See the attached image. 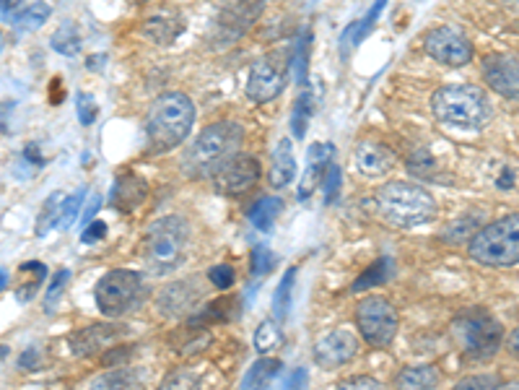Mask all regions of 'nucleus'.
<instances>
[{
	"instance_id": "nucleus-13",
	"label": "nucleus",
	"mask_w": 519,
	"mask_h": 390,
	"mask_svg": "<svg viewBox=\"0 0 519 390\" xmlns=\"http://www.w3.org/2000/svg\"><path fill=\"white\" fill-rule=\"evenodd\" d=\"M285 63L278 55H265L263 60H257L250 70L247 79V97L254 104L273 102L285 86Z\"/></svg>"
},
{
	"instance_id": "nucleus-41",
	"label": "nucleus",
	"mask_w": 519,
	"mask_h": 390,
	"mask_svg": "<svg viewBox=\"0 0 519 390\" xmlns=\"http://www.w3.org/2000/svg\"><path fill=\"white\" fill-rule=\"evenodd\" d=\"M472 229H475V219H472V216H460V219L454 221L452 227L444 232V239H450L452 245H457V242H468V239L475 235Z\"/></svg>"
},
{
	"instance_id": "nucleus-3",
	"label": "nucleus",
	"mask_w": 519,
	"mask_h": 390,
	"mask_svg": "<svg viewBox=\"0 0 519 390\" xmlns=\"http://www.w3.org/2000/svg\"><path fill=\"white\" fill-rule=\"evenodd\" d=\"M377 208L387 224L398 229H416L436 219V201L426 187L392 180L377 190Z\"/></svg>"
},
{
	"instance_id": "nucleus-15",
	"label": "nucleus",
	"mask_w": 519,
	"mask_h": 390,
	"mask_svg": "<svg viewBox=\"0 0 519 390\" xmlns=\"http://www.w3.org/2000/svg\"><path fill=\"white\" fill-rule=\"evenodd\" d=\"M483 79L488 89L502 94L503 100H519V55L517 52H493L483 60Z\"/></svg>"
},
{
	"instance_id": "nucleus-34",
	"label": "nucleus",
	"mask_w": 519,
	"mask_h": 390,
	"mask_svg": "<svg viewBox=\"0 0 519 390\" xmlns=\"http://www.w3.org/2000/svg\"><path fill=\"white\" fill-rule=\"evenodd\" d=\"M281 341H284L281 328L273 321H263L257 325V331H254V352L257 354H270L273 349L281 346Z\"/></svg>"
},
{
	"instance_id": "nucleus-4",
	"label": "nucleus",
	"mask_w": 519,
	"mask_h": 390,
	"mask_svg": "<svg viewBox=\"0 0 519 390\" xmlns=\"http://www.w3.org/2000/svg\"><path fill=\"white\" fill-rule=\"evenodd\" d=\"M434 118L460 131H483L491 122V102L486 91L472 84H450L436 89L431 97Z\"/></svg>"
},
{
	"instance_id": "nucleus-21",
	"label": "nucleus",
	"mask_w": 519,
	"mask_h": 390,
	"mask_svg": "<svg viewBox=\"0 0 519 390\" xmlns=\"http://www.w3.org/2000/svg\"><path fill=\"white\" fill-rule=\"evenodd\" d=\"M236 318H242L239 297H218V300L205 302L192 318H187V322L195 328H208V325H218V322H232Z\"/></svg>"
},
{
	"instance_id": "nucleus-33",
	"label": "nucleus",
	"mask_w": 519,
	"mask_h": 390,
	"mask_svg": "<svg viewBox=\"0 0 519 390\" xmlns=\"http://www.w3.org/2000/svg\"><path fill=\"white\" fill-rule=\"evenodd\" d=\"M50 45L57 55L73 58V55L81 52V35H78V29H76L73 24H63V26L52 35Z\"/></svg>"
},
{
	"instance_id": "nucleus-30",
	"label": "nucleus",
	"mask_w": 519,
	"mask_h": 390,
	"mask_svg": "<svg viewBox=\"0 0 519 390\" xmlns=\"http://www.w3.org/2000/svg\"><path fill=\"white\" fill-rule=\"evenodd\" d=\"M296 273H299V269L291 266V269L284 273V279H281V284L275 289V294H273V315H275L278 321H284L285 315H288V310H291V297H294V287H296Z\"/></svg>"
},
{
	"instance_id": "nucleus-48",
	"label": "nucleus",
	"mask_w": 519,
	"mask_h": 390,
	"mask_svg": "<svg viewBox=\"0 0 519 390\" xmlns=\"http://www.w3.org/2000/svg\"><path fill=\"white\" fill-rule=\"evenodd\" d=\"M107 237V224L99 219L88 221L84 229V235H81V242L84 245H94V242H99V239Z\"/></svg>"
},
{
	"instance_id": "nucleus-27",
	"label": "nucleus",
	"mask_w": 519,
	"mask_h": 390,
	"mask_svg": "<svg viewBox=\"0 0 519 390\" xmlns=\"http://www.w3.org/2000/svg\"><path fill=\"white\" fill-rule=\"evenodd\" d=\"M398 388H436L439 385V373L431 364H413L405 367L398 377H395Z\"/></svg>"
},
{
	"instance_id": "nucleus-14",
	"label": "nucleus",
	"mask_w": 519,
	"mask_h": 390,
	"mask_svg": "<svg viewBox=\"0 0 519 390\" xmlns=\"http://www.w3.org/2000/svg\"><path fill=\"white\" fill-rule=\"evenodd\" d=\"M263 8H265V0H223L216 16L218 32L226 37V42L239 39L257 24Z\"/></svg>"
},
{
	"instance_id": "nucleus-1",
	"label": "nucleus",
	"mask_w": 519,
	"mask_h": 390,
	"mask_svg": "<svg viewBox=\"0 0 519 390\" xmlns=\"http://www.w3.org/2000/svg\"><path fill=\"white\" fill-rule=\"evenodd\" d=\"M195 122V104L182 91L159 94L146 112L149 153H167L184 143Z\"/></svg>"
},
{
	"instance_id": "nucleus-2",
	"label": "nucleus",
	"mask_w": 519,
	"mask_h": 390,
	"mask_svg": "<svg viewBox=\"0 0 519 390\" xmlns=\"http://www.w3.org/2000/svg\"><path fill=\"white\" fill-rule=\"evenodd\" d=\"M190 250V224L182 216L156 219L140 242V263L151 276L177 271Z\"/></svg>"
},
{
	"instance_id": "nucleus-31",
	"label": "nucleus",
	"mask_w": 519,
	"mask_h": 390,
	"mask_svg": "<svg viewBox=\"0 0 519 390\" xmlns=\"http://www.w3.org/2000/svg\"><path fill=\"white\" fill-rule=\"evenodd\" d=\"M52 8L47 5V3H32L29 8H24L21 14H16L14 16V26H16L18 32H36L47 18H50Z\"/></svg>"
},
{
	"instance_id": "nucleus-53",
	"label": "nucleus",
	"mask_w": 519,
	"mask_h": 390,
	"mask_svg": "<svg viewBox=\"0 0 519 390\" xmlns=\"http://www.w3.org/2000/svg\"><path fill=\"white\" fill-rule=\"evenodd\" d=\"M24 159H26V162H29V164H45V159H42V156H39V146H36V143H29V146H26V149H24Z\"/></svg>"
},
{
	"instance_id": "nucleus-46",
	"label": "nucleus",
	"mask_w": 519,
	"mask_h": 390,
	"mask_svg": "<svg viewBox=\"0 0 519 390\" xmlns=\"http://www.w3.org/2000/svg\"><path fill=\"white\" fill-rule=\"evenodd\" d=\"M67 279H70V271H57L55 273V279H52L50 289H47V297H45V312L50 315L52 310H55V302H57V297L63 294V289H66Z\"/></svg>"
},
{
	"instance_id": "nucleus-10",
	"label": "nucleus",
	"mask_w": 519,
	"mask_h": 390,
	"mask_svg": "<svg viewBox=\"0 0 519 390\" xmlns=\"http://www.w3.org/2000/svg\"><path fill=\"white\" fill-rule=\"evenodd\" d=\"M211 180H213V190L226 198L247 195L260 180V162L250 153L236 152L211 174Z\"/></svg>"
},
{
	"instance_id": "nucleus-49",
	"label": "nucleus",
	"mask_w": 519,
	"mask_h": 390,
	"mask_svg": "<svg viewBox=\"0 0 519 390\" xmlns=\"http://www.w3.org/2000/svg\"><path fill=\"white\" fill-rule=\"evenodd\" d=\"M337 388H382V383L374 380V377H368V374H353V377L340 380Z\"/></svg>"
},
{
	"instance_id": "nucleus-38",
	"label": "nucleus",
	"mask_w": 519,
	"mask_h": 390,
	"mask_svg": "<svg viewBox=\"0 0 519 390\" xmlns=\"http://www.w3.org/2000/svg\"><path fill=\"white\" fill-rule=\"evenodd\" d=\"M275 263H278V258L270 253L265 245H257L254 250H252V276H265L275 269Z\"/></svg>"
},
{
	"instance_id": "nucleus-8",
	"label": "nucleus",
	"mask_w": 519,
	"mask_h": 390,
	"mask_svg": "<svg viewBox=\"0 0 519 390\" xmlns=\"http://www.w3.org/2000/svg\"><path fill=\"white\" fill-rule=\"evenodd\" d=\"M94 297H97V307L101 315L122 318L149 300V287L138 271L115 269V271L101 276L99 284L94 289Z\"/></svg>"
},
{
	"instance_id": "nucleus-54",
	"label": "nucleus",
	"mask_w": 519,
	"mask_h": 390,
	"mask_svg": "<svg viewBox=\"0 0 519 390\" xmlns=\"http://www.w3.org/2000/svg\"><path fill=\"white\" fill-rule=\"evenodd\" d=\"M99 195H97V193H94V198H91V201H88V208H86V214H84V221L86 224H88V221H94V214H97V211H99Z\"/></svg>"
},
{
	"instance_id": "nucleus-32",
	"label": "nucleus",
	"mask_w": 519,
	"mask_h": 390,
	"mask_svg": "<svg viewBox=\"0 0 519 390\" xmlns=\"http://www.w3.org/2000/svg\"><path fill=\"white\" fill-rule=\"evenodd\" d=\"M63 204H66V201H63V193H52L50 198L45 201L39 216H36V235H39V237H45L52 227L63 219Z\"/></svg>"
},
{
	"instance_id": "nucleus-36",
	"label": "nucleus",
	"mask_w": 519,
	"mask_h": 390,
	"mask_svg": "<svg viewBox=\"0 0 519 390\" xmlns=\"http://www.w3.org/2000/svg\"><path fill=\"white\" fill-rule=\"evenodd\" d=\"M140 383V377L130 367H115V373L101 374L94 380V388H133Z\"/></svg>"
},
{
	"instance_id": "nucleus-52",
	"label": "nucleus",
	"mask_w": 519,
	"mask_h": 390,
	"mask_svg": "<svg viewBox=\"0 0 519 390\" xmlns=\"http://www.w3.org/2000/svg\"><path fill=\"white\" fill-rule=\"evenodd\" d=\"M21 5V0H3V21H14L16 16V8Z\"/></svg>"
},
{
	"instance_id": "nucleus-57",
	"label": "nucleus",
	"mask_w": 519,
	"mask_h": 390,
	"mask_svg": "<svg viewBox=\"0 0 519 390\" xmlns=\"http://www.w3.org/2000/svg\"><path fill=\"white\" fill-rule=\"evenodd\" d=\"M101 63H104V55H101V58H97V60H94V58H91V60H88V69L94 70V69H99Z\"/></svg>"
},
{
	"instance_id": "nucleus-23",
	"label": "nucleus",
	"mask_w": 519,
	"mask_h": 390,
	"mask_svg": "<svg viewBox=\"0 0 519 390\" xmlns=\"http://www.w3.org/2000/svg\"><path fill=\"white\" fill-rule=\"evenodd\" d=\"M296 180V156H294V149H291V141L284 138L275 152H273V159H270L268 167V183L270 187L275 190H284L291 183Z\"/></svg>"
},
{
	"instance_id": "nucleus-25",
	"label": "nucleus",
	"mask_w": 519,
	"mask_h": 390,
	"mask_svg": "<svg viewBox=\"0 0 519 390\" xmlns=\"http://www.w3.org/2000/svg\"><path fill=\"white\" fill-rule=\"evenodd\" d=\"M281 211H284V201H281V198L263 195V198L250 208L252 227L260 229V232H270V229L275 227V219L281 216Z\"/></svg>"
},
{
	"instance_id": "nucleus-6",
	"label": "nucleus",
	"mask_w": 519,
	"mask_h": 390,
	"mask_svg": "<svg viewBox=\"0 0 519 390\" xmlns=\"http://www.w3.org/2000/svg\"><path fill=\"white\" fill-rule=\"evenodd\" d=\"M468 255L486 269L519 266V214H509L481 227L468 239Z\"/></svg>"
},
{
	"instance_id": "nucleus-20",
	"label": "nucleus",
	"mask_w": 519,
	"mask_h": 390,
	"mask_svg": "<svg viewBox=\"0 0 519 390\" xmlns=\"http://www.w3.org/2000/svg\"><path fill=\"white\" fill-rule=\"evenodd\" d=\"M333 156H336V146L333 143H312L309 152H306V172L302 177V187H299V201H306L322 183H325V174L333 164Z\"/></svg>"
},
{
	"instance_id": "nucleus-35",
	"label": "nucleus",
	"mask_w": 519,
	"mask_h": 390,
	"mask_svg": "<svg viewBox=\"0 0 519 390\" xmlns=\"http://www.w3.org/2000/svg\"><path fill=\"white\" fill-rule=\"evenodd\" d=\"M312 112H315L312 94L304 89L302 94H299V100H296V104H294V118H291V131H294V136L296 138L306 136V125H309Z\"/></svg>"
},
{
	"instance_id": "nucleus-22",
	"label": "nucleus",
	"mask_w": 519,
	"mask_h": 390,
	"mask_svg": "<svg viewBox=\"0 0 519 390\" xmlns=\"http://www.w3.org/2000/svg\"><path fill=\"white\" fill-rule=\"evenodd\" d=\"M140 32H143L146 39H151V42L161 45V47H169V45H174L184 35V18L174 16L171 11H161L156 16L146 18L143 26H140Z\"/></svg>"
},
{
	"instance_id": "nucleus-51",
	"label": "nucleus",
	"mask_w": 519,
	"mask_h": 390,
	"mask_svg": "<svg viewBox=\"0 0 519 390\" xmlns=\"http://www.w3.org/2000/svg\"><path fill=\"white\" fill-rule=\"evenodd\" d=\"M18 367L21 370H39V354H36V349H26L21 359H18Z\"/></svg>"
},
{
	"instance_id": "nucleus-58",
	"label": "nucleus",
	"mask_w": 519,
	"mask_h": 390,
	"mask_svg": "<svg viewBox=\"0 0 519 390\" xmlns=\"http://www.w3.org/2000/svg\"><path fill=\"white\" fill-rule=\"evenodd\" d=\"M0 281H3V284H0V287H3V289H8V271H5V269H3V273H0Z\"/></svg>"
},
{
	"instance_id": "nucleus-47",
	"label": "nucleus",
	"mask_w": 519,
	"mask_h": 390,
	"mask_svg": "<svg viewBox=\"0 0 519 390\" xmlns=\"http://www.w3.org/2000/svg\"><path fill=\"white\" fill-rule=\"evenodd\" d=\"M502 380L496 374H475V377H465L457 383V388H499Z\"/></svg>"
},
{
	"instance_id": "nucleus-43",
	"label": "nucleus",
	"mask_w": 519,
	"mask_h": 390,
	"mask_svg": "<svg viewBox=\"0 0 519 390\" xmlns=\"http://www.w3.org/2000/svg\"><path fill=\"white\" fill-rule=\"evenodd\" d=\"M135 346H109L101 354V364L104 367H128V362L133 359Z\"/></svg>"
},
{
	"instance_id": "nucleus-9",
	"label": "nucleus",
	"mask_w": 519,
	"mask_h": 390,
	"mask_svg": "<svg viewBox=\"0 0 519 390\" xmlns=\"http://www.w3.org/2000/svg\"><path fill=\"white\" fill-rule=\"evenodd\" d=\"M356 325L368 346L387 349L398 336V310L385 297H364L356 305Z\"/></svg>"
},
{
	"instance_id": "nucleus-7",
	"label": "nucleus",
	"mask_w": 519,
	"mask_h": 390,
	"mask_svg": "<svg viewBox=\"0 0 519 390\" xmlns=\"http://www.w3.org/2000/svg\"><path fill=\"white\" fill-rule=\"evenodd\" d=\"M452 341L457 349L468 356L470 362H486L499 352L503 341L502 322L493 315H488L486 310L472 307L468 312H460L452 321Z\"/></svg>"
},
{
	"instance_id": "nucleus-29",
	"label": "nucleus",
	"mask_w": 519,
	"mask_h": 390,
	"mask_svg": "<svg viewBox=\"0 0 519 390\" xmlns=\"http://www.w3.org/2000/svg\"><path fill=\"white\" fill-rule=\"evenodd\" d=\"M389 276H392V260H389V258H379V260H374L367 271L356 279L351 291L353 294H361V291H367V289L379 287V284H385Z\"/></svg>"
},
{
	"instance_id": "nucleus-50",
	"label": "nucleus",
	"mask_w": 519,
	"mask_h": 390,
	"mask_svg": "<svg viewBox=\"0 0 519 390\" xmlns=\"http://www.w3.org/2000/svg\"><path fill=\"white\" fill-rule=\"evenodd\" d=\"M171 385H177V388H192V385H198V374L171 373L167 380H164V385H161V388H171Z\"/></svg>"
},
{
	"instance_id": "nucleus-44",
	"label": "nucleus",
	"mask_w": 519,
	"mask_h": 390,
	"mask_svg": "<svg viewBox=\"0 0 519 390\" xmlns=\"http://www.w3.org/2000/svg\"><path fill=\"white\" fill-rule=\"evenodd\" d=\"M309 45H312V35H309V29H304L302 39H299V50H296V81H299V86H306V63H309Z\"/></svg>"
},
{
	"instance_id": "nucleus-42",
	"label": "nucleus",
	"mask_w": 519,
	"mask_h": 390,
	"mask_svg": "<svg viewBox=\"0 0 519 390\" xmlns=\"http://www.w3.org/2000/svg\"><path fill=\"white\" fill-rule=\"evenodd\" d=\"M343 185V170L337 164H330V170L325 174V183H322V193H325V204H336L337 193Z\"/></svg>"
},
{
	"instance_id": "nucleus-59",
	"label": "nucleus",
	"mask_w": 519,
	"mask_h": 390,
	"mask_svg": "<svg viewBox=\"0 0 519 390\" xmlns=\"http://www.w3.org/2000/svg\"><path fill=\"white\" fill-rule=\"evenodd\" d=\"M133 3H149V0H133Z\"/></svg>"
},
{
	"instance_id": "nucleus-19",
	"label": "nucleus",
	"mask_w": 519,
	"mask_h": 390,
	"mask_svg": "<svg viewBox=\"0 0 519 390\" xmlns=\"http://www.w3.org/2000/svg\"><path fill=\"white\" fill-rule=\"evenodd\" d=\"M149 198V183L135 174V172H122L115 177L112 190H109V206L118 208L119 214H133Z\"/></svg>"
},
{
	"instance_id": "nucleus-40",
	"label": "nucleus",
	"mask_w": 519,
	"mask_h": 390,
	"mask_svg": "<svg viewBox=\"0 0 519 390\" xmlns=\"http://www.w3.org/2000/svg\"><path fill=\"white\" fill-rule=\"evenodd\" d=\"M84 198H86V190H76L73 195H67V201L63 204V219H60V229H67V227H73V224H76L78 214H81V206H84Z\"/></svg>"
},
{
	"instance_id": "nucleus-12",
	"label": "nucleus",
	"mask_w": 519,
	"mask_h": 390,
	"mask_svg": "<svg viewBox=\"0 0 519 390\" xmlns=\"http://www.w3.org/2000/svg\"><path fill=\"white\" fill-rule=\"evenodd\" d=\"M202 300V287L198 276H190L182 281H174L169 287L161 289L159 300H156V310L167 318V321H182V318H192L198 312V302Z\"/></svg>"
},
{
	"instance_id": "nucleus-18",
	"label": "nucleus",
	"mask_w": 519,
	"mask_h": 390,
	"mask_svg": "<svg viewBox=\"0 0 519 390\" xmlns=\"http://www.w3.org/2000/svg\"><path fill=\"white\" fill-rule=\"evenodd\" d=\"M395 162H398L395 152L377 141H358L353 149V164L367 177H385L395 167Z\"/></svg>"
},
{
	"instance_id": "nucleus-45",
	"label": "nucleus",
	"mask_w": 519,
	"mask_h": 390,
	"mask_svg": "<svg viewBox=\"0 0 519 390\" xmlns=\"http://www.w3.org/2000/svg\"><path fill=\"white\" fill-rule=\"evenodd\" d=\"M208 281H211V287L226 291V289L234 287V269L226 266V263H218V266H213V269L208 271Z\"/></svg>"
},
{
	"instance_id": "nucleus-56",
	"label": "nucleus",
	"mask_w": 519,
	"mask_h": 390,
	"mask_svg": "<svg viewBox=\"0 0 519 390\" xmlns=\"http://www.w3.org/2000/svg\"><path fill=\"white\" fill-rule=\"evenodd\" d=\"M509 352L519 359V328H514V331L509 333Z\"/></svg>"
},
{
	"instance_id": "nucleus-39",
	"label": "nucleus",
	"mask_w": 519,
	"mask_h": 390,
	"mask_svg": "<svg viewBox=\"0 0 519 390\" xmlns=\"http://www.w3.org/2000/svg\"><path fill=\"white\" fill-rule=\"evenodd\" d=\"M76 112H78L81 125H94V120L99 115V104H97V100H94L91 94L78 91V94H76Z\"/></svg>"
},
{
	"instance_id": "nucleus-37",
	"label": "nucleus",
	"mask_w": 519,
	"mask_h": 390,
	"mask_svg": "<svg viewBox=\"0 0 519 390\" xmlns=\"http://www.w3.org/2000/svg\"><path fill=\"white\" fill-rule=\"evenodd\" d=\"M387 8V0H374V5L368 8L367 18H361V21H356V35H353V45H361L364 39L368 37V32L374 29V24H377V18L379 14Z\"/></svg>"
},
{
	"instance_id": "nucleus-17",
	"label": "nucleus",
	"mask_w": 519,
	"mask_h": 390,
	"mask_svg": "<svg viewBox=\"0 0 519 390\" xmlns=\"http://www.w3.org/2000/svg\"><path fill=\"white\" fill-rule=\"evenodd\" d=\"M358 354V339L346 328H336L330 333H325L315 343V362L325 370H336L348 364L353 356Z\"/></svg>"
},
{
	"instance_id": "nucleus-11",
	"label": "nucleus",
	"mask_w": 519,
	"mask_h": 390,
	"mask_svg": "<svg viewBox=\"0 0 519 390\" xmlns=\"http://www.w3.org/2000/svg\"><path fill=\"white\" fill-rule=\"evenodd\" d=\"M423 50L431 60L441 63V66H450V69L468 66L475 55L468 37H462L457 29H450V26H439L434 32H429L423 39Z\"/></svg>"
},
{
	"instance_id": "nucleus-28",
	"label": "nucleus",
	"mask_w": 519,
	"mask_h": 390,
	"mask_svg": "<svg viewBox=\"0 0 519 390\" xmlns=\"http://www.w3.org/2000/svg\"><path fill=\"white\" fill-rule=\"evenodd\" d=\"M208 343H211L208 328H195V325L187 322V328H184L182 333H177V341H174L171 349L180 356H195L198 352H202Z\"/></svg>"
},
{
	"instance_id": "nucleus-24",
	"label": "nucleus",
	"mask_w": 519,
	"mask_h": 390,
	"mask_svg": "<svg viewBox=\"0 0 519 390\" xmlns=\"http://www.w3.org/2000/svg\"><path fill=\"white\" fill-rule=\"evenodd\" d=\"M18 287H16V300L21 305H29L34 300V294L39 291V287L45 284V279H47V269H45V263H39V260H29V263H21V269H18Z\"/></svg>"
},
{
	"instance_id": "nucleus-55",
	"label": "nucleus",
	"mask_w": 519,
	"mask_h": 390,
	"mask_svg": "<svg viewBox=\"0 0 519 390\" xmlns=\"http://www.w3.org/2000/svg\"><path fill=\"white\" fill-rule=\"evenodd\" d=\"M304 383H306V373H304V370H296V373L285 380V388H299Z\"/></svg>"
},
{
	"instance_id": "nucleus-26",
	"label": "nucleus",
	"mask_w": 519,
	"mask_h": 390,
	"mask_svg": "<svg viewBox=\"0 0 519 390\" xmlns=\"http://www.w3.org/2000/svg\"><path fill=\"white\" fill-rule=\"evenodd\" d=\"M281 362L278 359H270V356H260L254 364H252L244 380H242V388H265L275 380V374L281 373Z\"/></svg>"
},
{
	"instance_id": "nucleus-5",
	"label": "nucleus",
	"mask_w": 519,
	"mask_h": 390,
	"mask_svg": "<svg viewBox=\"0 0 519 390\" xmlns=\"http://www.w3.org/2000/svg\"><path fill=\"white\" fill-rule=\"evenodd\" d=\"M244 141V128L234 122V120H221V122H211L208 128H202L198 138L192 141L190 152H187V170L198 174H213V172L242 149Z\"/></svg>"
},
{
	"instance_id": "nucleus-16",
	"label": "nucleus",
	"mask_w": 519,
	"mask_h": 390,
	"mask_svg": "<svg viewBox=\"0 0 519 390\" xmlns=\"http://www.w3.org/2000/svg\"><path fill=\"white\" fill-rule=\"evenodd\" d=\"M125 333H128V328H122V325L94 322V325H86L81 331L70 333L67 336V349H70V354L78 356V359H88V356L101 354L112 343H118Z\"/></svg>"
}]
</instances>
